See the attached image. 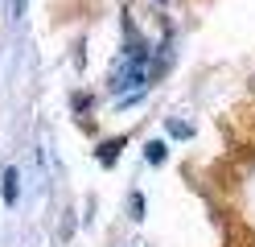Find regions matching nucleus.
I'll use <instances>...</instances> for the list:
<instances>
[{"label":"nucleus","mask_w":255,"mask_h":247,"mask_svg":"<svg viewBox=\"0 0 255 247\" xmlns=\"http://www.w3.org/2000/svg\"><path fill=\"white\" fill-rule=\"evenodd\" d=\"M120 148H124V136H111V140H103L99 148H95V157H99V165H116Z\"/></svg>","instance_id":"nucleus-2"},{"label":"nucleus","mask_w":255,"mask_h":247,"mask_svg":"<svg viewBox=\"0 0 255 247\" xmlns=\"http://www.w3.org/2000/svg\"><path fill=\"white\" fill-rule=\"evenodd\" d=\"M251 87H255V78H251Z\"/></svg>","instance_id":"nucleus-8"},{"label":"nucleus","mask_w":255,"mask_h":247,"mask_svg":"<svg viewBox=\"0 0 255 247\" xmlns=\"http://www.w3.org/2000/svg\"><path fill=\"white\" fill-rule=\"evenodd\" d=\"M144 157H148L152 165H161V161H165V144H161V140H148V144H144Z\"/></svg>","instance_id":"nucleus-4"},{"label":"nucleus","mask_w":255,"mask_h":247,"mask_svg":"<svg viewBox=\"0 0 255 247\" xmlns=\"http://www.w3.org/2000/svg\"><path fill=\"white\" fill-rule=\"evenodd\" d=\"M156 4H165V0H156Z\"/></svg>","instance_id":"nucleus-7"},{"label":"nucleus","mask_w":255,"mask_h":247,"mask_svg":"<svg viewBox=\"0 0 255 247\" xmlns=\"http://www.w3.org/2000/svg\"><path fill=\"white\" fill-rule=\"evenodd\" d=\"M0 194H4V202H8V206L17 202V169H12V165L0 173Z\"/></svg>","instance_id":"nucleus-3"},{"label":"nucleus","mask_w":255,"mask_h":247,"mask_svg":"<svg viewBox=\"0 0 255 247\" xmlns=\"http://www.w3.org/2000/svg\"><path fill=\"white\" fill-rule=\"evenodd\" d=\"M169 132H173V136H181V140H185V136H189L194 128H189V124H169Z\"/></svg>","instance_id":"nucleus-5"},{"label":"nucleus","mask_w":255,"mask_h":247,"mask_svg":"<svg viewBox=\"0 0 255 247\" xmlns=\"http://www.w3.org/2000/svg\"><path fill=\"white\" fill-rule=\"evenodd\" d=\"M21 12H25V0H17V16H21Z\"/></svg>","instance_id":"nucleus-6"},{"label":"nucleus","mask_w":255,"mask_h":247,"mask_svg":"<svg viewBox=\"0 0 255 247\" xmlns=\"http://www.w3.org/2000/svg\"><path fill=\"white\" fill-rule=\"evenodd\" d=\"M144 66H148V45L136 37V45L124 49V62H120L116 78H111V91H132V87H140V82H144Z\"/></svg>","instance_id":"nucleus-1"}]
</instances>
